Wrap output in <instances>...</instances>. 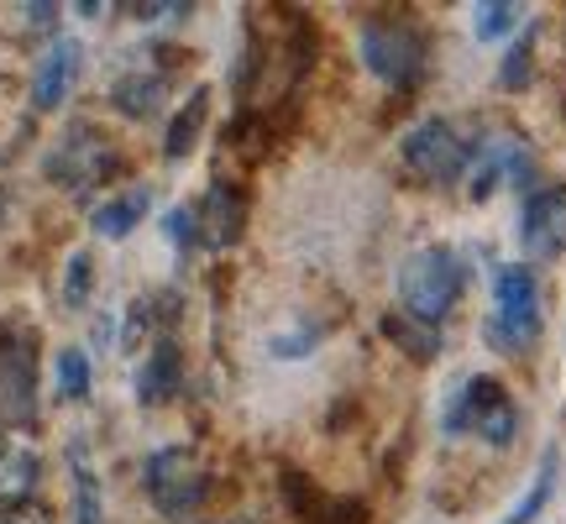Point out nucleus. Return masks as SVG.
I'll return each mask as SVG.
<instances>
[{"label": "nucleus", "instance_id": "nucleus-1", "mask_svg": "<svg viewBox=\"0 0 566 524\" xmlns=\"http://www.w3.org/2000/svg\"><path fill=\"white\" fill-rule=\"evenodd\" d=\"M462 294V262L451 247H420L415 258H405L399 268V304H405L409 321L436 325L451 315V304Z\"/></svg>", "mask_w": 566, "mask_h": 524}, {"label": "nucleus", "instance_id": "nucleus-2", "mask_svg": "<svg viewBox=\"0 0 566 524\" xmlns=\"http://www.w3.org/2000/svg\"><path fill=\"white\" fill-rule=\"evenodd\" d=\"M541 331V283H535V268L525 262H504L493 273V315H488L483 336L499 352H525Z\"/></svg>", "mask_w": 566, "mask_h": 524}, {"label": "nucleus", "instance_id": "nucleus-3", "mask_svg": "<svg viewBox=\"0 0 566 524\" xmlns=\"http://www.w3.org/2000/svg\"><path fill=\"white\" fill-rule=\"evenodd\" d=\"M142 488H147V499H153L168 520H184V514H195V509L205 504L210 467L200 462L195 446H163V451H153L147 467H142Z\"/></svg>", "mask_w": 566, "mask_h": 524}, {"label": "nucleus", "instance_id": "nucleus-4", "mask_svg": "<svg viewBox=\"0 0 566 524\" xmlns=\"http://www.w3.org/2000/svg\"><path fill=\"white\" fill-rule=\"evenodd\" d=\"M446 430H451V436L472 430V436H483V441H493V446H509L514 430H520V409L509 404L499 378H467L462 394L446 409Z\"/></svg>", "mask_w": 566, "mask_h": 524}, {"label": "nucleus", "instance_id": "nucleus-5", "mask_svg": "<svg viewBox=\"0 0 566 524\" xmlns=\"http://www.w3.org/2000/svg\"><path fill=\"white\" fill-rule=\"evenodd\" d=\"M363 63L388 84H415L424 74V38L415 21L373 17L363 27Z\"/></svg>", "mask_w": 566, "mask_h": 524}, {"label": "nucleus", "instance_id": "nucleus-6", "mask_svg": "<svg viewBox=\"0 0 566 524\" xmlns=\"http://www.w3.org/2000/svg\"><path fill=\"white\" fill-rule=\"evenodd\" d=\"M472 163V142H462V132L441 116L420 122L405 137V168L424 184H457Z\"/></svg>", "mask_w": 566, "mask_h": 524}, {"label": "nucleus", "instance_id": "nucleus-7", "mask_svg": "<svg viewBox=\"0 0 566 524\" xmlns=\"http://www.w3.org/2000/svg\"><path fill=\"white\" fill-rule=\"evenodd\" d=\"M116 147L101 137V132H90V126H80L74 137L63 142L59 153L48 158V174L63 184V189H90V184H105L111 174H116Z\"/></svg>", "mask_w": 566, "mask_h": 524}, {"label": "nucleus", "instance_id": "nucleus-8", "mask_svg": "<svg viewBox=\"0 0 566 524\" xmlns=\"http://www.w3.org/2000/svg\"><path fill=\"white\" fill-rule=\"evenodd\" d=\"M32 388H38L32 331H6L0 336V415L6 420H32Z\"/></svg>", "mask_w": 566, "mask_h": 524}, {"label": "nucleus", "instance_id": "nucleus-9", "mask_svg": "<svg viewBox=\"0 0 566 524\" xmlns=\"http://www.w3.org/2000/svg\"><path fill=\"white\" fill-rule=\"evenodd\" d=\"M520 242L535 262H551L566 252V189L562 184H546L525 200V216H520Z\"/></svg>", "mask_w": 566, "mask_h": 524}, {"label": "nucleus", "instance_id": "nucleus-10", "mask_svg": "<svg viewBox=\"0 0 566 524\" xmlns=\"http://www.w3.org/2000/svg\"><path fill=\"white\" fill-rule=\"evenodd\" d=\"M472 200H488L499 179H530V153L520 137H493L483 147H472Z\"/></svg>", "mask_w": 566, "mask_h": 524}, {"label": "nucleus", "instance_id": "nucleus-11", "mask_svg": "<svg viewBox=\"0 0 566 524\" xmlns=\"http://www.w3.org/2000/svg\"><path fill=\"white\" fill-rule=\"evenodd\" d=\"M42 478V457H38V446L27 441V436H0V504L6 509H17L32 499V488H38Z\"/></svg>", "mask_w": 566, "mask_h": 524}, {"label": "nucleus", "instance_id": "nucleus-12", "mask_svg": "<svg viewBox=\"0 0 566 524\" xmlns=\"http://www.w3.org/2000/svg\"><path fill=\"white\" fill-rule=\"evenodd\" d=\"M195 226H200V237L210 247H231L242 237V195L231 184H210L200 210H195Z\"/></svg>", "mask_w": 566, "mask_h": 524}, {"label": "nucleus", "instance_id": "nucleus-13", "mask_svg": "<svg viewBox=\"0 0 566 524\" xmlns=\"http://www.w3.org/2000/svg\"><path fill=\"white\" fill-rule=\"evenodd\" d=\"M74 69H80V48H74V42H53L48 59L38 63V74H32V105H38V111H53V105L69 95Z\"/></svg>", "mask_w": 566, "mask_h": 524}, {"label": "nucleus", "instance_id": "nucleus-14", "mask_svg": "<svg viewBox=\"0 0 566 524\" xmlns=\"http://www.w3.org/2000/svg\"><path fill=\"white\" fill-rule=\"evenodd\" d=\"M179 373H184L179 346H174V342H158V346H153V357H147V367H142V378H137L142 404L174 399V394H179Z\"/></svg>", "mask_w": 566, "mask_h": 524}, {"label": "nucleus", "instance_id": "nucleus-15", "mask_svg": "<svg viewBox=\"0 0 566 524\" xmlns=\"http://www.w3.org/2000/svg\"><path fill=\"white\" fill-rule=\"evenodd\" d=\"M163 90H168V74H126V80H116V90H111V101H116V111L122 116H153L163 105Z\"/></svg>", "mask_w": 566, "mask_h": 524}, {"label": "nucleus", "instance_id": "nucleus-16", "mask_svg": "<svg viewBox=\"0 0 566 524\" xmlns=\"http://www.w3.org/2000/svg\"><path fill=\"white\" fill-rule=\"evenodd\" d=\"M205 111H210V95L195 90V95L184 101V111L174 116V126H168V142H163V153H168V158H184V153L195 147V137H200V126H205Z\"/></svg>", "mask_w": 566, "mask_h": 524}, {"label": "nucleus", "instance_id": "nucleus-17", "mask_svg": "<svg viewBox=\"0 0 566 524\" xmlns=\"http://www.w3.org/2000/svg\"><path fill=\"white\" fill-rule=\"evenodd\" d=\"M142 216H147V189H126L122 200H111L95 210V231H101V237H126Z\"/></svg>", "mask_w": 566, "mask_h": 524}, {"label": "nucleus", "instance_id": "nucleus-18", "mask_svg": "<svg viewBox=\"0 0 566 524\" xmlns=\"http://www.w3.org/2000/svg\"><path fill=\"white\" fill-rule=\"evenodd\" d=\"M551 493H556V457H546V462H541V472H535V488H530L525 499L509 509V520H504V524H535V514L546 509Z\"/></svg>", "mask_w": 566, "mask_h": 524}, {"label": "nucleus", "instance_id": "nucleus-19", "mask_svg": "<svg viewBox=\"0 0 566 524\" xmlns=\"http://www.w3.org/2000/svg\"><path fill=\"white\" fill-rule=\"evenodd\" d=\"M384 331H388V336H394V342H399V346H409V352H415L420 363H430V357H436V346H441V336H436L430 325L409 321V315H388V321H384Z\"/></svg>", "mask_w": 566, "mask_h": 524}, {"label": "nucleus", "instance_id": "nucleus-20", "mask_svg": "<svg viewBox=\"0 0 566 524\" xmlns=\"http://www.w3.org/2000/svg\"><path fill=\"white\" fill-rule=\"evenodd\" d=\"M530 74H535V27H530L525 38L514 42L504 53V69H499V80H504V90H525Z\"/></svg>", "mask_w": 566, "mask_h": 524}, {"label": "nucleus", "instance_id": "nucleus-21", "mask_svg": "<svg viewBox=\"0 0 566 524\" xmlns=\"http://www.w3.org/2000/svg\"><path fill=\"white\" fill-rule=\"evenodd\" d=\"M59 394L63 399H84L90 394V363H84V352H59Z\"/></svg>", "mask_w": 566, "mask_h": 524}, {"label": "nucleus", "instance_id": "nucleus-22", "mask_svg": "<svg viewBox=\"0 0 566 524\" xmlns=\"http://www.w3.org/2000/svg\"><path fill=\"white\" fill-rule=\"evenodd\" d=\"M74 520L80 524H101V493H95V478L90 467H74Z\"/></svg>", "mask_w": 566, "mask_h": 524}, {"label": "nucleus", "instance_id": "nucleus-23", "mask_svg": "<svg viewBox=\"0 0 566 524\" xmlns=\"http://www.w3.org/2000/svg\"><path fill=\"white\" fill-rule=\"evenodd\" d=\"M520 21V6L509 0H493V6H478V38H504L509 27Z\"/></svg>", "mask_w": 566, "mask_h": 524}, {"label": "nucleus", "instance_id": "nucleus-24", "mask_svg": "<svg viewBox=\"0 0 566 524\" xmlns=\"http://www.w3.org/2000/svg\"><path fill=\"white\" fill-rule=\"evenodd\" d=\"M84 294H90V258H74L69 262V283H63V300L69 304H84Z\"/></svg>", "mask_w": 566, "mask_h": 524}, {"label": "nucleus", "instance_id": "nucleus-25", "mask_svg": "<svg viewBox=\"0 0 566 524\" xmlns=\"http://www.w3.org/2000/svg\"><path fill=\"white\" fill-rule=\"evenodd\" d=\"M315 524H367V509L363 504H321V514H315Z\"/></svg>", "mask_w": 566, "mask_h": 524}, {"label": "nucleus", "instance_id": "nucleus-26", "mask_svg": "<svg viewBox=\"0 0 566 524\" xmlns=\"http://www.w3.org/2000/svg\"><path fill=\"white\" fill-rule=\"evenodd\" d=\"M0 524H48L38 504H17V509H0Z\"/></svg>", "mask_w": 566, "mask_h": 524}, {"label": "nucleus", "instance_id": "nucleus-27", "mask_svg": "<svg viewBox=\"0 0 566 524\" xmlns=\"http://www.w3.org/2000/svg\"><path fill=\"white\" fill-rule=\"evenodd\" d=\"M226 524H237V520H226Z\"/></svg>", "mask_w": 566, "mask_h": 524}]
</instances>
